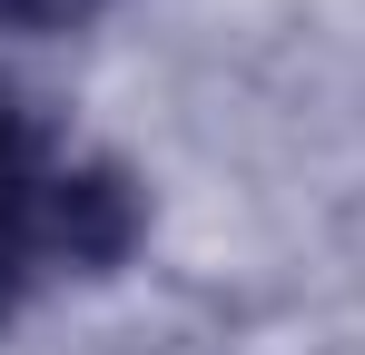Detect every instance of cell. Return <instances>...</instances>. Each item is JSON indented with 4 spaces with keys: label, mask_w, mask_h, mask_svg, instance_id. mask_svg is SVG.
<instances>
[{
    "label": "cell",
    "mask_w": 365,
    "mask_h": 355,
    "mask_svg": "<svg viewBox=\"0 0 365 355\" xmlns=\"http://www.w3.org/2000/svg\"><path fill=\"white\" fill-rule=\"evenodd\" d=\"M128 187L109 168H89V178H60V197H50V237H60L69 257H119L128 247Z\"/></svg>",
    "instance_id": "6da1fadb"
},
{
    "label": "cell",
    "mask_w": 365,
    "mask_h": 355,
    "mask_svg": "<svg viewBox=\"0 0 365 355\" xmlns=\"http://www.w3.org/2000/svg\"><path fill=\"white\" fill-rule=\"evenodd\" d=\"M10 287H20V267H10V237H0V306H10Z\"/></svg>",
    "instance_id": "7a4b0ae2"
}]
</instances>
